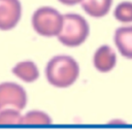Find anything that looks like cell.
<instances>
[{"mask_svg":"<svg viewBox=\"0 0 132 135\" xmlns=\"http://www.w3.org/2000/svg\"><path fill=\"white\" fill-rule=\"evenodd\" d=\"M44 74L50 85L58 89H65L77 81L79 65L72 57L57 55L46 63Z\"/></svg>","mask_w":132,"mask_h":135,"instance_id":"6da1fadb","label":"cell"},{"mask_svg":"<svg viewBox=\"0 0 132 135\" xmlns=\"http://www.w3.org/2000/svg\"><path fill=\"white\" fill-rule=\"evenodd\" d=\"M90 35V26L87 20L78 13H66L63 17V26L58 40L67 47L82 45Z\"/></svg>","mask_w":132,"mask_h":135,"instance_id":"7a4b0ae2","label":"cell"},{"mask_svg":"<svg viewBox=\"0 0 132 135\" xmlns=\"http://www.w3.org/2000/svg\"><path fill=\"white\" fill-rule=\"evenodd\" d=\"M63 17L58 9L52 6H40L33 12L31 25L33 30L40 36H58L63 26Z\"/></svg>","mask_w":132,"mask_h":135,"instance_id":"3957f363","label":"cell"},{"mask_svg":"<svg viewBox=\"0 0 132 135\" xmlns=\"http://www.w3.org/2000/svg\"><path fill=\"white\" fill-rule=\"evenodd\" d=\"M27 102V92L21 85L13 81L0 83V109L11 107L22 110Z\"/></svg>","mask_w":132,"mask_h":135,"instance_id":"277c9868","label":"cell"},{"mask_svg":"<svg viewBox=\"0 0 132 135\" xmlns=\"http://www.w3.org/2000/svg\"><path fill=\"white\" fill-rule=\"evenodd\" d=\"M23 6L20 0H0V31H11L22 19Z\"/></svg>","mask_w":132,"mask_h":135,"instance_id":"5b68a950","label":"cell"},{"mask_svg":"<svg viewBox=\"0 0 132 135\" xmlns=\"http://www.w3.org/2000/svg\"><path fill=\"white\" fill-rule=\"evenodd\" d=\"M93 64L96 70L101 73H107L117 65L116 52L110 45H103L95 51L93 56Z\"/></svg>","mask_w":132,"mask_h":135,"instance_id":"8992f818","label":"cell"},{"mask_svg":"<svg viewBox=\"0 0 132 135\" xmlns=\"http://www.w3.org/2000/svg\"><path fill=\"white\" fill-rule=\"evenodd\" d=\"M114 42L122 56L132 60V25L118 28L114 34Z\"/></svg>","mask_w":132,"mask_h":135,"instance_id":"52a82bcc","label":"cell"},{"mask_svg":"<svg viewBox=\"0 0 132 135\" xmlns=\"http://www.w3.org/2000/svg\"><path fill=\"white\" fill-rule=\"evenodd\" d=\"M11 72L18 79L23 80L24 83H34L39 78V70L37 65L31 60H25L17 63L12 69Z\"/></svg>","mask_w":132,"mask_h":135,"instance_id":"ba28073f","label":"cell"},{"mask_svg":"<svg viewBox=\"0 0 132 135\" xmlns=\"http://www.w3.org/2000/svg\"><path fill=\"white\" fill-rule=\"evenodd\" d=\"M112 1L114 0H83L81 6L88 16L99 19L110 12Z\"/></svg>","mask_w":132,"mask_h":135,"instance_id":"9c48e42d","label":"cell"},{"mask_svg":"<svg viewBox=\"0 0 132 135\" xmlns=\"http://www.w3.org/2000/svg\"><path fill=\"white\" fill-rule=\"evenodd\" d=\"M52 124L51 117L41 110H30L21 118L20 125H49Z\"/></svg>","mask_w":132,"mask_h":135,"instance_id":"30bf717a","label":"cell"},{"mask_svg":"<svg viewBox=\"0 0 132 135\" xmlns=\"http://www.w3.org/2000/svg\"><path fill=\"white\" fill-rule=\"evenodd\" d=\"M115 19L123 24L132 23V2L123 1L119 3L114 11Z\"/></svg>","mask_w":132,"mask_h":135,"instance_id":"8fae6325","label":"cell"},{"mask_svg":"<svg viewBox=\"0 0 132 135\" xmlns=\"http://www.w3.org/2000/svg\"><path fill=\"white\" fill-rule=\"evenodd\" d=\"M21 110L16 108H3L0 109V125H17L20 124L22 114Z\"/></svg>","mask_w":132,"mask_h":135,"instance_id":"7c38bea8","label":"cell"},{"mask_svg":"<svg viewBox=\"0 0 132 135\" xmlns=\"http://www.w3.org/2000/svg\"><path fill=\"white\" fill-rule=\"evenodd\" d=\"M58 1L66 6H74L77 4H81L83 0H58Z\"/></svg>","mask_w":132,"mask_h":135,"instance_id":"4fadbf2b","label":"cell"}]
</instances>
